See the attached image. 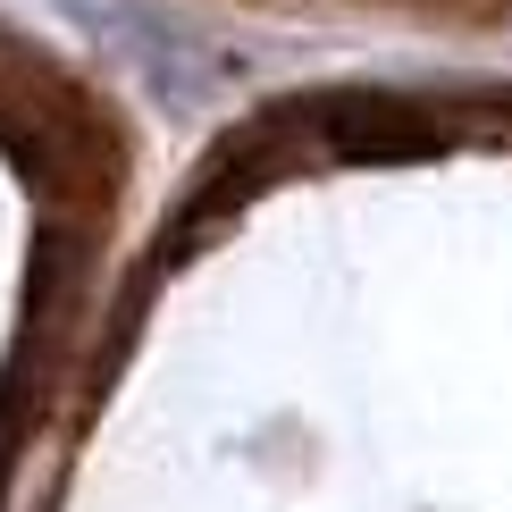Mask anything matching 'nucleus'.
Returning <instances> with one entry per match:
<instances>
[{
  "label": "nucleus",
  "instance_id": "f257e3e1",
  "mask_svg": "<svg viewBox=\"0 0 512 512\" xmlns=\"http://www.w3.org/2000/svg\"><path fill=\"white\" fill-rule=\"evenodd\" d=\"M286 118L336 160H429L437 152V118L403 93H328V101H303Z\"/></svg>",
  "mask_w": 512,
  "mask_h": 512
}]
</instances>
